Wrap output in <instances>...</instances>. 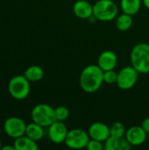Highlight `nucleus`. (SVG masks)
Listing matches in <instances>:
<instances>
[{"mask_svg": "<svg viewBox=\"0 0 149 150\" xmlns=\"http://www.w3.org/2000/svg\"><path fill=\"white\" fill-rule=\"evenodd\" d=\"M54 112L56 120L59 121H65L69 117V110L64 105H60L54 108Z\"/></svg>", "mask_w": 149, "mask_h": 150, "instance_id": "obj_21", "label": "nucleus"}, {"mask_svg": "<svg viewBox=\"0 0 149 150\" xmlns=\"http://www.w3.org/2000/svg\"><path fill=\"white\" fill-rule=\"evenodd\" d=\"M88 134L90 139L105 142L111 136L110 127H108L104 122L97 121L90 126L88 129Z\"/></svg>", "mask_w": 149, "mask_h": 150, "instance_id": "obj_11", "label": "nucleus"}, {"mask_svg": "<svg viewBox=\"0 0 149 150\" xmlns=\"http://www.w3.org/2000/svg\"><path fill=\"white\" fill-rule=\"evenodd\" d=\"M131 149L132 146L126 137L110 136L105 142V149L106 150H130Z\"/></svg>", "mask_w": 149, "mask_h": 150, "instance_id": "obj_14", "label": "nucleus"}, {"mask_svg": "<svg viewBox=\"0 0 149 150\" xmlns=\"http://www.w3.org/2000/svg\"><path fill=\"white\" fill-rule=\"evenodd\" d=\"M140 73L131 65L122 68L118 72L117 86L123 91H128L136 84Z\"/></svg>", "mask_w": 149, "mask_h": 150, "instance_id": "obj_6", "label": "nucleus"}, {"mask_svg": "<svg viewBox=\"0 0 149 150\" xmlns=\"http://www.w3.org/2000/svg\"><path fill=\"white\" fill-rule=\"evenodd\" d=\"M93 15L99 21H112L119 15V8L113 0H97L93 4Z\"/></svg>", "mask_w": 149, "mask_h": 150, "instance_id": "obj_3", "label": "nucleus"}, {"mask_svg": "<svg viewBox=\"0 0 149 150\" xmlns=\"http://www.w3.org/2000/svg\"><path fill=\"white\" fill-rule=\"evenodd\" d=\"M141 127H143V129H144L148 134H149V117L146 118V119L142 121Z\"/></svg>", "mask_w": 149, "mask_h": 150, "instance_id": "obj_24", "label": "nucleus"}, {"mask_svg": "<svg viewBox=\"0 0 149 150\" xmlns=\"http://www.w3.org/2000/svg\"><path fill=\"white\" fill-rule=\"evenodd\" d=\"M86 149L89 150H103L105 149V142L94 139H90Z\"/></svg>", "mask_w": 149, "mask_h": 150, "instance_id": "obj_23", "label": "nucleus"}, {"mask_svg": "<svg viewBox=\"0 0 149 150\" xmlns=\"http://www.w3.org/2000/svg\"><path fill=\"white\" fill-rule=\"evenodd\" d=\"M126 128L122 122L116 121L110 126V134L113 137H125Z\"/></svg>", "mask_w": 149, "mask_h": 150, "instance_id": "obj_20", "label": "nucleus"}, {"mask_svg": "<svg viewBox=\"0 0 149 150\" xmlns=\"http://www.w3.org/2000/svg\"><path fill=\"white\" fill-rule=\"evenodd\" d=\"M25 122L18 117H10L4 123V130L5 134L14 140L25 135Z\"/></svg>", "mask_w": 149, "mask_h": 150, "instance_id": "obj_8", "label": "nucleus"}, {"mask_svg": "<svg viewBox=\"0 0 149 150\" xmlns=\"http://www.w3.org/2000/svg\"><path fill=\"white\" fill-rule=\"evenodd\" d=\"M25 135L35 142H38L44 136V127L32 121L26 125Z\"/></svg>", "mask_w": 149, "mask_h": 150, "instance_id": "obj_17", "label": "nucleus"}, {"mask_svg": "<svg viewBox=\"0 0 149 150\" xmlns=\"http://www.w3.org/2000/svg\"><path fill=\"white\" fill-rule=\"evenodd\" d=\"M116 19V27L119 31L121 32H126L127 30H129L133 23V16L126 14L125 12H123L122 14H119L117 16Z\"/></svg>", "mask_w": 149, "mask_h": 150, "instance_id": "obj_18", "label": "nucleus"}, {"mask_svg": "<svg viewBox=\"0 0 149 150\" xmlns=\"http://www.w3.org/2000/svg\"><path fill=\"white\" fill-rule=\"evenodd\" d=\"M8 91L17 100L25 99L30 93V81L24 75L15 76L9 81Z\"/></svg>", "mask_w": 149, "mask_h": 150, "instance_id": "obj_5", "label": "nucleus"}, {"mask_svg": "<svg viewBox=\"0 0 149 150\" xmlns=\"http://www.w3.org/2000/svg\"><path fill=\"white\" fill-rule=\"evenodd\" d=\"M13 146L15 150H37L39 149L37 142L32 140L25 134L15 139Z\"/></svg>", "mask_w": 149, "mask_h": 150, "instance_id": "obj_15", "label": "nucleus"}, {"mask_svg": "<svg viewBox=\"0 0 149 150\" xmlns=\"http://www.w3.org/2000/svg\"><path fill=\"white\" fill-rule=\"evenodd\" d=\"M131 65L140 74L149 73V44L141 42L136 44L130 54Z\"/></svg>", "mask_w": 149, "mask_h": 150, "instance_id": "obj_2", "label": "nucleus"}, {"mask_svg": "<svg viewBox=\"0 0 149 150\" xmlns=\"http://www.w3.org/2000/svg\"><path fill=\"white\" fill-rule=\"evenodd\" d=\"M2 149V142H1V141H0V150Z\"/></svg>", "mask_w": 149, "mask_h": 150, "instance_id": "obj_27", "label": "nucleus"}, {"mask_svg": "<svg viewBox=\"0 0 149 150\" xmlns=\"http://www.w3.org/2000/svg\"><path fill=\"white\" fill-rule=\"evenodd\" d=\"M1 150H15L14 146H11V145H6L4 147H2Z\"/></svg>", "mask_w": 149, "mask_h": 150, "instance_id": "obj_25", "label": "nucleus"}, {"mask_svg": "<svg viewBox=\"0 0 149 150\" xmlns=\"http://www.w3.org/2000/svg\"><path fill=\"white\" fill-rule=\"evenodd\" d=\"M74 14L81 19H89L93 16V4L87 0H77L73 5Z\"/></svg>", "mask_w": 149, "mask_h": 150, "instance_id": "obj_13", "label": "nucleus"}, {"mask_svg": "<svg viewBox=\"0 0 149 150\" xmlns=\"http://www.w3.org/2000/svg\"><path fill=\"white\" fill-rule=\"evenodd\" d=\"M24 76L30 81L32 83L35 82H39L40 81L43 76H44V70L40 66L38 65H32L28 67L25 71Z\"/></svg>", "mask_w": 149, "mask_h": 150, "instance_id": "obj_19", "label": "nucleus"}, {"mask_svg": "<svg viewBox=\"0 0 149 150\" xmlns=\"http://www.w3.org/2000/svg\"><path fill=\"white\" fill-rule=\"evenodd\" d=\"M118 64L117 54L112 50L102 52L97 58V65L103 71L114 69Z\"/></svg>", "mask_w": 149, "mask_h": 150, "instance_id": "obj_12", "label": "nucleus"}, {"mask_svg": "<svg viewBox=\"0 0 149 150\" xmlns=\"http://www.w3.org/2000/svg\"><path fill=\"white\" fill-rule=\"evenodd\" d=\"M90 139L88 132L82 128H74L68 132L64 143L71 149H83L87 147Z\"/></svg>", "mask_w": 149, "mask_h": 150, "instance_id": "obj_7", "label": "nucleus"}, {"mask_svg": "<svg viewBox=\"0 0 149 150\" xmlns=\"http://www.w3.org/2000/svg\"><path fill=\"white\" fill-rule=\"evenodd\" d=\"M125 137L132 147H138L146 142L148 133L141 126H133L126 129Z\"/></svg>", "mask_w": 149, "mask_h": 150, "instance_id": "obj_10", "label": "nucleus"}, {"mask_svg": "<svg viewBox=\"0 0 149 150\" xmlns=\"http://www.w3.org/2000/svg\"><path fill=\"white\" fill-rule=\"evenodd\" d=\"M142 4H144V6L149 10V0H142Z\"/></svg>", "mask_w": 149, "mask_h": 150, "instance_id": "obj_26", "label": "nucleus"}, {"mask_svg": "<svg viewBox=\"0 0 149 150\" xmlns=\"http://www.w3.org/2000/svg\"><path fill=\"white\" fill-rule=\"evenodd\" d=\"M142 4V0H120V8L122 12L129 15L137 14Z\"/></svg>", "mask_w": 149, "mask_h": 150, "instance_id": "obj_16", "label": "nucleus"}, {"mask_svg": "<svg viewBox=\"0 0 149 150\" xmlns=\"http://www.w3.org/2000/svg\"><path fill=\"white\" fill-rule=\"evenodd\" d=\"M31 117L33 122L43 127H48L56 120L54 108L47 104L36 105L32 110Z\"/></svg>", "mask_w": 149, "mask_h": 150, "instance_id": "obj_4", "label": "nucleus"}, {"mask_svg": "<svg viewBox=\"0 0 149 150\" xmlns=\"http://www.w3.org/2000/svg\"><path fill=\"white\" fill-rule=\"evenodd\" d=\"M104 83V71L97 64L86 66L79 76V84L81 89L87 93L97 91Z\"/></svg>", "mask_w": 149, "mask_h": 150, "instance_id": "obj_1", "label": "nucleus"}, {"mask_svg": "<svg viewBox=\"0 0 149 150\" xmlns=\"http://www.w3.org/2000/svg\"><path fill=\"white\" fill-rule=\"evenodd\" d=\"M68 128L63 121L55 120L48 127L47 134L50 141L55 144H61L65 142L68 134Z\"/></svg>", "mask_w": 149, "mask_h": 150, "instance_id": "obj_9", "label": "nucleus"}, {"mask_svg": "<svg viewBox=\"0 0 149 150\" xmlns=\"http://www.w3.org/2000/svg\"><path fill=\"white\" fill-rule=\"evenodd\" d=\"M118 79V72L114 69L104 71V83L108 84H113L117 83Z\"/></svg>", "mask_w": 149, "mask_h": 150, "instance_id": "obj_22", "label": "nucleus"}]
</instances>
